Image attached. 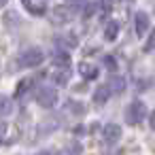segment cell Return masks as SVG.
<instances>
[{
  "label": "cell",
  "instance_id": "obj_1",
  "mask_svg": "<svg viewBox=\"0 0 155 155\" xmlns=\"http://www.w3.org/2000/svg\"><path fill=\"white\" fill-rule=\"evenodd\" d=\"M147 117V106L142 102H132L127 108H125V121L130 125H138L142 119Z\"/></svg>",
  "mask_w": 155,
  "mask_h": 155
},
{
  "label": "cell",
  "instance_id": "obj_2",
  "mask_svg": "<svg viewBox=\"0 0 155 155\" xmlns=\"http://www.w3.org/2000/svg\"><path fill=\"white\" fill-rule=\"evenodd\" d=\"M43 62V51L41 49H28V51H24L21 55H19V60H17V64L21 66V68H34V66H38Z\"/></svg>",
  "mask_w": 155,
  "mask_h": 155
},
{
  "label": "cell",
  "instance_id": "obj_3",
  "mask_svg": "<svg viewBox=\"0 0 155 155\" xmlns=\"http://www.w3.org/2000/svg\"><path fill=\"white\" fill-rule=\"evenodd\" d=\"M55 100H58V94H55V89L53 87H38V91H36V102L41 104V106H53L55 104Z\"/></svg>",
  "mask_w": 155,
  "mask_h": 155
},
{
  "label": "cell",
  "instance_id": "obj_4",
  "mask_svg": "<svg viewBox=\"0 0 155 155\" xmlns=\"http://www.w3.org/2000/svg\"><path fill=\"white\" fill-rule=\"evenodd\" d=\"M119 138H121V125H117V123L104 125V130H102V140H104L106 144H113V142H117Z\"/></svg>",
  "mask_w": 155,
  "mask_h": 155
},
{
  "label": "cell",
  "instance_id": "obj_5",
  "mask_svg": "<svg viewBox=\"0 0 155 155\" xmlns=\"http://www.w3.org/2000/svg\"><path fill=\"white\" fill-rule=\"evenodd\" d=\"M134 26H136V34L138 36H144L147 30H149V15L142 13V11H138L134 15Z\"/></svg>",
  "mask_w": 155,
  "mask_h": 155
},
{
  "label": "cell",
  "instance_id": "obj_6",
  "mask_svg": "<svg viewBox=\"0 0 155 155\" xmlns=\"http://www.w3.org/2000/svg\"><path fill=\"white\" fill-rule=\"evenodd\" d=\"M119 28H121V24H119V21H108V24H106V28H104V38H106V41H115V38H117Z\"/></svg>",
  "mask_w": 155,
  "mask_h": 155
},
{
  "label": "cell",
  "instance_id": "obj_7",
  "mask_svg": "<svg viewBox=\"0 0 155 155\" xmlns=\"http://www.w3.org/2000/svg\"><path fill=\"white\" fill-rule=\"evenodd\" d=\"M108 96H110V87H108V85H102V87L96 89V94H94V102H96V104H104V102L108 100Z\"/></svg>",
  "mask_w": 155,
  "mask_h": 155
},
{
  "label": "cell",
  "instance_id": "obj_8",
  "mask_svg": "<svg viewBox=\"0 0 155 155\" xmlns=\"http://www.w3.org/2000/svg\"><path fill=\"white\" fill-rule=\"evenodd\" d=\"M108 87H110V91L121 94V91L125 89V79H123V77H113L110 83H108Z\"/></svg>",
  "mask_w": 155,
  "mask_h": 155
},
{
  "label": "cell",
  "instance_id": "obj_9",
  "mask_svg": "<svg viewBox=\"0 0 155 155\" xmlns=\"http://www.w3.org/2000/svg\"><path fill=\"white\" fill-rule=\"evenodd\" d=\"M81 74L85 79H96L98 77V68L94 64H81Z\"/></svg>",
  "mask_w": 155,
  "mask_h": 155
},
{
  "label": "cell",
  "instance_id": "obj_10",
  "mask_svg": "<svg viewBox=\"0 0 155 155\" xmlns=\"http://www.w3.org/2000/svg\"><path fill=\"white\" fill-rule=\"evenodd\" d=\"M53 15H55V24H66L68 21V9H64V7H58L53 11Z\"/></svg>",
  "mask_w": 155,
  "mask_h": 155
},
{
  "label": "cell",
  "instance_id": "obj_11",
  "mask_svg": "<svg viewBox=\"0 0 155 155\" xmlns=\"http://www.w3.org/2000/svg\"><path fill=\"white\" fill-rule=\"evenodd\" d=\"M11 110H13L11 100H9V98H5V96H0V115H9Z\"/></svg>",
  "mask_w": 155,
  "mask_h": 155
},
{
  "label": "cell",
  "instance_id": "obj_12",
  "mask_svg": "<svg viewBox=\"0 0 155 155\" xmlns=\"http://www.w3.org/2000/svg\"><path fill=\"white\" fill-rule=\"evenodd\" d=\"M68 110H72L74 115H83L85 113V106L81 102H68Z\"/></svg>",
  "mask_w": 155,
  "mask_h": 155
},
{
  "label": "cell",
  "instance_id": "obj_13",
  "mask_svg": "<svg viewBox=\"0 0 155 155\" xmlns=\"http://www.w3.org/2000/svg\"><path fill=\"white\" fill-rule=\"evenodd\" d=\"M30 85H32V79H26V81H21V83L17 85V96H21V94H26Z\"/></svg>",
  "mask_w": 155,
  "mask_h": 155
},
{
  "label": "cell",
  "instance_id": "obj_14",
  "mask_svg": "<svg viewBox=\"0 0 155 155\" xmlns=\"http://www.w3.org/2000/svg\"><path fill=\"white\" fill-rule=\"evenodd\" d=\"M68 77H70L68 70H58V72H55V81H58V83H66Z\"/></svg>",
  "mask_w": 155,
  "mask_h": 155
},
{
  "label": "cell",
  "instance_id": "obj_15",
  "mask_svg": "<svg viewBox=\"0 0 155 155\" xmlns=\"http://www.w3.org/2000/svg\"><path fill=\"white\" fill-rule=\"evenodd\" d=\"M155 49V32L151 34V38H149V43L144 45V51H153Z\"/></svg>",
  "mask_w": 155,
  "mask_h": 155
},
{
  "label": "cell",
  "instance_id": "obj_16",
  "mask_svg": "<svg viewBox=\"0 0 155 155\" xmlns=\"http://www.w3.org/2000/svg\"><path fill=\"white\" fill-rule=\"evenodd\" d=\"M5 130H7V125H5L2 121H0V138H2V136H5Z\"/></svg>",
  "mask_w": 155,
  "mask_h": 155
},
{
  "label": "cell",
  "instance_id": "obj_17",
  "mask_svg": "<svg viewBox=\"0 0 155 155\" xmlns=\"http://www.w3.org/2000/svg\"><path fill=\"white\" fill-rule=\"evenodd\" d=\"M151 127H153V130H155V113H153V115H151Z\"/></svg>",
  "mask_w": 155,
  "mask_h": 155
},
{
  "label": "cell",
  "instance_id": "obj_18",
  "mask_svg": "<svg viewBox=\"0 0 155 155\" xmlns=\"http://www.w3.org/2000/svg\"><path fill=\"white\" fill-rule=\"evenodd\" d=\"M68 2H70V5H74V2H79V0H68Z\"/></svg>",
  "mask_w": 155,
  "mask_h": 155
},
{
  "label": "cell",
  "instance_id": "obj_19",
  "mask_svg": "<svg viewBox=\"0 0 155 155\" xmlns=\"http://www.w3.org/2000/svg\"><path fill=\"white\" fill-rule=\"evenodd\" d=\"M5 2H7V0H0V7H2V5H5Z\"/></svg>",
  "mask_w": 155,
  "mask_h": 155
}]
</instances>
